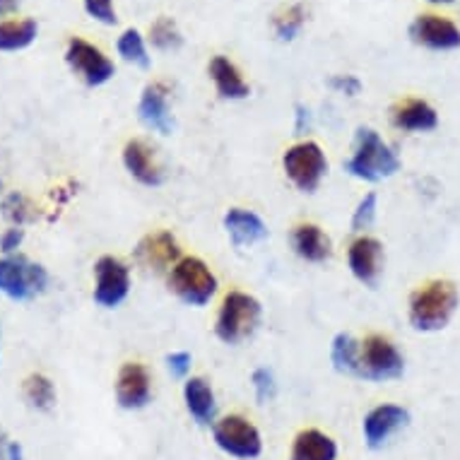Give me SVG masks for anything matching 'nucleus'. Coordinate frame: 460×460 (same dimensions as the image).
Returning <instances> with one entry per match:
<instances>
[{"instance_id": "nucleus-37", "label": "nucleus", "mask_w": 460, "mask_h": 460, "mask_svg": "<svg viewBox=\"0 0 460 460\" xmlns=\"http://www.w3.org/2000/svg\"><path fill=\"white\" fill-rule=\"evenodd\" d=\"M296 133H309L311 128V113L309 109H304V106H296Z\"/></svg>"}, {"instance_id": "nucleus-35", "label": "nucleus", "mask_w": 460, "mask_h": 460, "mask_svg": "<svg viewBox=\"0 0 460 460\" xmlns=\"http://www.w3.org/2000/svg\"><path fill=\"white\" fill-rule=\"evenodd\" d=\"M328 84H331V90L345 94V97H357L362 92V80L357 75H332Z\"/></svg>"}, {"instance_id": "nucleus-16", "label": "nucleus", "mask_w": 460, "mask_h": 460, "mask_svg": "<svg viewBox=\"0 0 460 460\" xmlns=\"http://www.w3.org/2000/svg\"><path fill=\"white\" fill-rule=\"evenodd\" d=\"M169 94H172L169 87L157 80V83L145 84L140 104H137L140 121L159 136H172V130H174V113L169 104Z\"/></svg>"}, {"instance_id": "nucleus-7", "label": "nucleus", "mask_w": 460, "mask_h": 460, "mask_svg": "<svg viewBox=\"0 0 460 460\" xmlns=\"http://www.w3.org/2000/svg\"><path fill=\"white\" fill-rule=\"evenodd\" d=\"M49 287V272L41 263H34L27 256L0 258V295L13 302H31L44 295Z\"/></svg>"}, {"instance_id": "nucleus-40", "label": "nucleus", "mask_w": 460, "mask_h": 460, "mask_svg": "<svg viewBox=\"0 0 460 460\" xmlns=\"http://www.w3.org/2000/svg\"><path fill=\"white\" fill-rule=\"evenodd\" d=\"M8 438L0 434V460H8Z\"/></svg>"}, {"instance_id": "nucleus-39", "label": "nucleus", "mask_w": 460, "mask_h": 460, "mask_svg": "<svg viewBox=\"0 0 460 460\" xmlns=\"http://www.w3.org/2000/svg\"><path fill=\"white\" fill-rule=\"evenodd\" d=\"M8 460H24L22 446L17 444V441H10L8 444Z\"/></svg>"}, {"instance_id": "nucleus-23", "label": "nucleus", "mask_w": 460, "mask_h": 460, "mask_svg": "<svg viewBox=\"0 0 460 460\" xmlns=\"http://www.w3.org/2000/svg\"><path fill=\"white\" fill-rule=\"evenodd\" d=\"M292 249L306 263H325L332 256V243L323 229L314 222H302L292 232Z\"/></svg>"}, {"instance_id": "nucleus-14", "label": "nucleus", "mask_w": 460, "mask_h": 460, "mask_svg": "<svg viewBox=\"0 0 460 460\" xmlns=\"http://www.w3.org/2000/svg\"><path fill=\"white\" fill-rule=\"evenodd\" d=\"M133 256L143 268L152 272H172L179 261H181V243L176 242V236L172 232H152V234L143 236L137 242Z\"/></svg>"}, {"instance_id": "nucleus-42", "label": "nucleus", "mask_w": 460, "mask_h": 460, "mask_svg": "<svg viewBox=\"0 0 460 460\" xmlns=\"http://www.w3.org/2000/svg\"><path fill=\"white\" fill-rule=\"evenodd\" d=\"M0 189H3V183H0Z\"/></svg>"}, {"instance_id": "nucleus-22", "label": "nucleus", "mask_w": 460, "mask_h": 460, "mask_svg": "<svg viewBox=\"0 0 460 460\" xmlns=\"http://www.w3.org/2000/svg\"><path fill=\"white\" fill-rule=\"evenodd\" d=\"M210 80L215 83V90L222 99L229 102H242L251 94L249 83L243 80L242 70L236 68V63L226 56H215L208 66Z\"/></svg>"}, {"instance_id": "nucleus-21", "label": "nucleus", "mask_w": 460, "mask_h": 460, "mask_svg": "<svg viewBox=\"0 0 460 460\" xmlns=\"http://www.w3.org/2000/svg\"><path fill=\"white\" fill-rule=\"evenodd\" d=\"M225 229L234 246H256L268 239V225L261 215L243 208H232L225 215Z\"/></svg>"}, {"instance_id": "nucleus-9", "label": "nucleus", "mask_w": 460, "mask_h": 460, "mask_svg": "<svg viewBox=\"0 0 460 460\" xmlns=\"http://www.w3.org/2000/svg\"><path fill=\"white\" fill-rule=\"evenodd\" d=\"M66 63L87 87H102L116 75V66L99 46L90 44L87 39L73 37L66 46Z\"/></svg>"}, {"instance_id": "nucleus-29", "label": "nucleus", "mask_w": 460, "mask_h": 460, "mask_svg": "<svg viewBox=\"0 0 460 460\" xmlns=\"http://www.w3.org/2000/svg\"><path fill=\"white\" fill-rule=\"evenodd\" d=\"M147 41H150L157 51H176V49H181L183 37L172 17H157V20L150 24Z\"/></svg>"}, {"instance_id": "nucleus-27", "label": "nucleus", "mask_w": 460, "mask_h": 460, "mask_svg": "<svg viewBox=\"0 0 460 460\" xmlns=\"http://www.w3.org/2000/svg\"><path fill=\"white\" fill-rule=\"evenodd\" d=\"M331 362L335 371L357 376V364H359V340L349 332H338L331 345Z\"/></svg>"}, {"instance_id": "nucleus-32", "label": "nucleus", "mask_w": 460, "mask_h": 460, "mask_svg": "<svg viewBox=\"0 0 460 460\" xmlns=\"http://www.w3.org/2000/svg\"><path fill=\"white\" fill-rule=\"evenodd\" d=\"M251 385H253V393H256V400L261 405L272 402L275 395H278V378H275V374L268 367H258L251 374Z\"/></svg>"}, {"instance_id": "nucleus-4", "label": "nucleus", "mask_w": 460, "mask_h": 460, "mask_svg": "<svg viewBox=\"0 0 460 460\" xmlns=\"http://www.w3.org/2000/svg\"><path fill=\"white\" fill-rule=\"evenodd\" d=\"M402 374H405V357L391 338L371 332L359 340V364L355 378L371 384H388V381H398Z\"/></svg>"}, {"instance_id": "nucleus-2", "label": "nucleus", "mask_w": 460, "mask_h": 460, "mask_svg": "<svg viewBox=\"0 0 460 460\" xmlns=\"http://www.w3.org/2000/svg\"><path fill=\"white\" fill-rule=\"evenodd\" d=\"M400 155L374 128H357L355 152L345 162V172L359 181L381 183L400 172Z\"/></svg>"}, {"instance_id": "nucleus-30", "label": "nucleus", "mask_w": 460, "mask_h": 460, "mask_svg": "<svg viewBox=\"0 0 460 460\" xmlns=\"http://www.w3.org/2000/svg\"><path fill=\"white\" fill-rule=\"evenodd\" d=\"M0 208H3L5 219L13 222V226H24L37 219V208H34V203H31L27 196H22V193H10V196H5L3 198V203H0Z\"/></svg>"}, {"instance_id": "nucleus-41", "label": "nucleus", "mask_w": 460, "mask_h": 460, "mask_svg": "<svg viewBox=\"0 0 460 460\" xmlns=\"http://www.w3.org/2000/svg\"><path fill=\"white\" fill-rule=\"evenodd\" d=\"M427 3H431V5H451L456 0H427Z\"/></svg>"}, {"instance_id": "nucleus-28", "label": "nucleus", "mask_w": 460, "mask_h": 460, "mask_svg": "<svg viewBox=\"0 0 460 460\" xmlns=\"http://www.w3.org/2000/svg\"><path fill=\"white\" fill-rule=\"evenodd\" d=\"M304 24H306V5L304 3H292V5H287L275 15L272 30H275L279 41H295L302 34Z\"/></svg>"}, {"instance_id": "nucleus-19", "label": "nucleus", "mask_w": 460, "mask_h": 460, "mask_svg": "<svg viewBox=\"0 0 460 460\" xmlns=\"http://www.w3.org/2000/svg\"><path fill=\"white\" fill-rule=\"evenodd\" d=\"M391 123L405 133H429L438 126L437 109L424 99H402L391 109Z\"/></svg>"}, {"instance_id": "nucleus-13", "label": "nucleus", "mask_w": 460, "mask_h": 460, "mask_svg": "<svg viewBox=\"0 0 460 460\" xmlns=\"http://www.w3.org/2000/svg\"><path fill=\"white\" fill-rule=\"evenodd\" d=\"M113 391H116V402L119 408L128 410V412H137V410H145L152 402V376L147 367L140 362H126L119 369V376H116V384H113Z\"/></svg>"}, {"instance_id": "nucleus-5", "label": "nucleus", "mask_w": 460, "mask_h": 460, "mask_svg": "<svg viewBox=\"0 0 460 460\" xmlns=\"http://www.w3.org/2000/svg\"><path fill=\"white\" fill-rule=\"evenodd\" d=\"M169 289L174 292L183 304L193 309H203L217 295V275L210 270V265L198 256H183L169 272Z\"/></svg>"}, {"instance_id": "nucleus-25", "label": "nucleus", "mask_w": 460, "mask_h": 460, "mask_svg": "<svg viewBox=\"0 0 460 460\" xmlns=\"http://www.w3.org/2000/svg\"><path fill=\"white\" fill-rule=\"evenodd\" d=\"M22 395L30 402V408L39 410V412H51L56 408V385L46 374H30L22 384Z\"/></svg>"}, {"instance_id": "nucleus-34", "label": "nucleus", "mask_w": 460, "mask_h": 460, "mask_svg": "<svg viewBox=\"0 0 460 460\" xmlns=\"http://www.w3.org/2000/svg\"><path fill=\"white\" fill-rule=\"evenodd\" d=\"M190 367H193V357L189 352H172V355L166 357V369L174 378H189Z\"/></svg>"}, {"instance_id": "nucleus-1", "label": "nucleus", "mask_w": 460, "mask_h": 460, "mask_svg": "<svg viewBox=\"0 0 460 460\" xmlns=\"http://www.w3.org/2000/svg\"><path fill=\"white\" fill-rule=\"evenodd\" d=\"M460 304L458 289L448 279H431L415 289L408 304L410 325L420 332L444 331Z\"/></svg>"}, {"instance_id": "nucleus-24", "label": "nucleus", "mask_w": 460, "mask_h": 460, "mask_svg": "<svg viewBox=\"0 0 460 460\" xmlns=\"http://www.w3.org/2000/svg\"><path fill=\"white\" fill-rule=\"evenodd\" d=\"M39 24L37 20H8V22H0V51L13 53V51H24L37 41Z\"/></svg>"}, {"instance_id": "nucleus-3", "label": "nucleus", "mask_w": 460, "mask_h": 460, "mask_svg": "<svg viewBox=\"0 0 460 460\" xmlns=\"http://www.w3.org/2000/svg\"><path fill=\"white\" fill-rule=\"evenodd\" d=\"M261 318H263V306L256 296L242 289H232L219 304L215 335L225 345H239L258 331Z\"/></svg>"}, {"instance_id": "nucleus-31", "label": "nucleus", "mask_w": 460, "mask_h": 460, "mask_svg": "<svg viewBox=\"0 0 460 460\" xmlns=\"http://www.w3.org/2000/svg\"><path fill=\"white\" fill-rule=\"evenodd\" d=\"M376 212H378V196L376 193H367V196L357 203L355 212H352V232L364 234V232L374 225Z\"/></svg>"}, {"instance_id": "nucleus-11", "label": "nucleus", "mask_w": 460, "mask_h": 460, "mask_svg": "<svg viewBox=\"0 0 460 460\" xmlns=\"http://www.w3.org/2000/svg\"><path fill=\"white\" fill-rule=\"evenodd\" d=\"M410 424V412L402 405L395 402H381L376 408H371L362 420V437L367 448L381 451L388 446L393 437H398L400 431Z\"/></svg>"}, {"instance_id": "nucleus-38", "label": "nucleus", "mask_w": 460, "mask_h": 460, "mask_svg": "<svg viewBox=\"0 0 460 460\" xmlns=\"http://www.w3.org/2000/svg\"><path fill=\"white\" fill-rule=\"evenodd\" d=\"M20 8V0H0V17H10Z\"/></svg>"}, {"instance_id": "nucleus-6", "label": "nucleus", "mask_w": 460, "mask_h": 460, "mask_svg": "<svg viewBox=\"0 0 460 460\" xmlns=\"http://www.w3.org/2000/svg\"><path fill=\"white\" fill-rule=\"evenodd\" d=\"M212 441L219 451L234 460H258L263 456L265 441L263 434L249 417L243 415H225L217 417V422L210 427Z\"/></svg>"}, {"instance_id": "nucleus-36", "label": "nucleus", "mask_w": 460, "mask_h": 460, "mask_svg": "<svg viewBox=\"0 0 460 460\" xmlns=\"http://www.w3.org/2000/svg\"><path fill=\"white\" fill-rule=\"evenodd\" d=\"M22 242H24L22 226H10V229H5L3 236H0V251H3L5 256H15L17 249L22 246Z\"/></svg>"}, {"instance_id": "nucleus-15", "label": "nucleus", "mask_w": 460, "mask_h": 460, "mask_svg": "<svg viewBox=\"0 0 460 460\" xmlns=\"http://www.w3.org/2000/svg\"><path fill=\"white\" fill-rule=\"evenodd\" d=\"M348 268L362 285L376 287L384 272V243L374 236H357L348 249Z\"/></svg>"}, {"instance_id": "nucleus-12", "label": "nucleus", "mask_w": 460, "mask_h": 460, "mask_svg": "<svg viewBox=\"0 0 460 460\" xmlns=\"http://www.w3.org/2000/svg\"><path fill=\"white\" fill-rule=\"evenodd\" d=\"M410 39L429 51H456L460 49V27L437 13H422L410 24Z\"/></svg>"}, {"instance_id": "nucleus-20", "label": "nucleus", "mask_w": 460, "mask_h": 460, "mask_svg": "<svg viewBox=\"0 0 460 460\" xmlns=\"http://www.w3.org/2000/svg\"><path fill=\"white\" fill-rule=\"evenodd\" d=\"M340 446L338 441L325 434L323 429L316 427H306V429L296 431L289 446V460H338Z\"/></svg>"}, {"instance_id": "nucleus-10", "label": "nucleus", "mask_w": 460, "mask_h": 460, "mask_svg": "<svg viewBox=\"0 0 460 460\" xmlns=\"http://www.w3.org/2000/svg\"><path fill=\"white\" fill-rule=\"evenodd\" d=\"M130 295V268L116 256H102L94 263V304L119 309Z\"/></svg>"}, {"instance_id": "nucleus-18", "label": "nucleus", "mask_w": 460, "mask_h": 460, "mask_svg": "<svg viewBox=\"0 0 460 460\" xmlns=\"http://www.w3.org/2000/svg\"><path fill=\"white\" fill-rule=\"evenodd\" d=\"M183 405L198 427L217 422V395L205 376H189L183 381Z\"/></svg>"}, {"instance_id": "nucleus-17", "label": "nucleus", "mask_w": 460, "mask_h": 460, "mask_svg": "<svg viewBox=\"0 0 460 460\" xmlns=\"http://www.w3.org/2000/svg\"><path fill=\"white\" fill-rule=\"evenodd\" d=\"M123 166L137 183H143L147 189H157L164 183V169L159 164L157 155L140 137H133L123 147Z\"/></svg>"}, {"instance_id": "nucleus-8", "label": "nucleus", "mask_w": 460, "mask_h": 460, "mask_svg": "<svg viewBox=\"0 0 460 460\" xmlns=\"http://www.w3.org/2000/svg\"><path fill=\"white\" fill-rule=\"evenodd\" d=\"M282 169L296 190L316 193L328 174V157L318 143L302 140V143L287 147V152L282 155Z\"/></svg>"}, {"instance_id": "nucleus-26", "label": "nucleus", "mask_w": 460, "mask_h": 460, "mask_svg": "<svg viewBox=\"0 0 460 460\" xmlns=\"http://www.w3.org/2000/svg\"><path fill=\"white\" fill-rule=\"evenodd\" d=\"M116 51L126 63H133L136 68L147 70L152 66V56L147 51V39L143 37V31L136 27L121 31V37L116 41Z\"/></svg>"}, {"instance_id": "nucleus-33", "label": "nucleus", "mask_w": 460, "mask_h": 460, "mask_svg": "<svg viewBox=\"0 0 460 460\" xmlns=\"http://www.w3.org/2000/svg\"><path fill=\"white\" fill-rule=\"evenodd\" d=\"M84 13L99 24H106V27H111L116 24V5H113V0H83Z\"/></svg>"}]
</instances>
